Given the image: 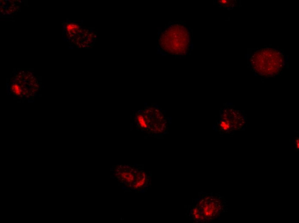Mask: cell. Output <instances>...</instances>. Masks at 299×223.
<instances>
[{"label": "cell", "instance_id": "cell-1", "mask_svg": "<svg viewBox=\"0 0 299 223\" xmlns=\"http://www.w3.org/2000/svg\"><path fill=\"white\" fill-rule=\"evenodd\" d=\"M191 36L188 28L182 24L174 23L163 29L159 35V47L164 53L176 56L189 53Z\"/></svg>", "mask_w": 299, "mask_h": 223}, {"label": "cell", "instance_id": "cell-2", "mask_svg": "<svg viewBox=\"0 0 299 223\" xmlns=\"http://www.w3.org/2000/svg\"><path fill=\"white\" fill-rule=\"evenodd\" d=\"M283 53L267 47L255 52L250 58V62L255 72L260 76H273L279 74L284 65Z\"/></svg>", "mask_w": 299, "mask_h": 223}, {"label": "cell", "instance_id": "cell-3", "mask_svg": "<svg viewBox=\"0 0 299 223\" xmlns=\"http://www.w3.org/2000/svg\"><path fill=\"white\" fill-rule=\"evenodd\" d=\"M224 207L225 203L221 197L204 195L192 208L190 215L196 222L210 221L219 217L224 212Z\"/></svg>", "mask_w": 299, "mask_h": 223}, {"label": "cell", "instance_id": "cell-4", "mask_svg": "<svg viewBox=\"0 0 299 223\" xmlns=\"http://www.w3.org/2000/svg\"><path fill=\"white\" fill-rule=\"evenodd\" d=\"M222 119L230 122L233 130L242 129L245 124L244 117L239 111L233 109L224 110L222 115Z\"/></svg>", "mask_w": 299, "mask_h": 223}, {"label": "cell", "instance_id": "cell-5", "mask_svg": "<svg viewBox=\"0 0 299 223\" xmlns=\"http://www.w3.org/2000/svg\"><path fill=\"white\" fill-rule=\"evenodd\" d=\"M137 171L133 169L124 170H120L118 172V178L119 179L123 181V183L128 185H133Z\"/></svg>", "mask_w": 299, "mask_h": 223}, {"label": "cell", "instance_id": "cell-6", "mask_svg": "<svg viewBox=\"0 0 299 223\" xmlns=\"http://www.w3.org/2000/svg\"><path fill=\"white\" fill-rule=\"evenodd\" d=\"M148 178L145 172L142 170L137 171L135 181L132 187L135 189H141L147 185Z\"/></svg>", "mask_w": 299, "mask_h": 223}, {"label": "cell", "instance_id": "cell-7", "mask_svg": "<svg viewBox=\"0 0 299 223\" xmlns=\"http://www.w3.org/2000/svg\"><path fill=\"white\" fill-rule=\"evenodd\" d=\"M219 129L223 132H230L233 130V127L229 122L222 119L219 124Z\"/></svg>", "mask_w": 299, "mask_h": 223}, {"label": "cell", "instance_id": "cell-8", "mask_svg": "<svg viewBox=\"0 0 299 223\" xmlns=\"http://www.w3.org/2000/svg\"><path fill=\"white\" fill-rule=\"evenodd\" d=\"M137 121L139 126L142 129H147L148 128V125L147 121L146 119L142 115L139 114L137 116Z\"/></svg>", "mask_w": 299, "mask_h": 223}, {"label": "cell", "instance_id": "cell-9", "mask_svg": "<svg viewBox=\"0 0 299 223\" xmlns=\"http://www.w3.org/2000/svg\"><path fill=\"white\" fill-rule=\"evenodd\" d=\"M295 146L296 149L297 150H299V139L298 137H297L295 140Z\"/></svg>", "mask_w": 299, "mask_h": 223}, {"label": "cell", "instance_id": "cell-10", "mask_svg": "<svg viewBox=\"0 0 299 223\" xmlns=\"http://www.w3.org/2000/svg\"><path fill=\"white\" fill-rule=\"evenodd\" d=\"M28 103H29V104H33V103H35V101H28Z\"/></svg>", "mask_w": 299, "mask_h": 223}, {"label": "cell", "instance_id": "cell-11", "mask_svg": "<svg viewBox=\"0 0 299 223\" xmlns=\"http://www.w3.org/2000/svg\"><path fill=\"white\" fill-rule=\"evenodd\" d=\"M34 96H38V95H37V94H35V95H34Z\"/></svg>", "mask_w": 299, "mask_h": 223}, {"label": "cell", "instance_id": "cell-12", "mask_svg": "<svg viewBox=\"0 0 299 223\" xmlns=\"http://www.w3.org/2000/svg\"><path fill=\"white\" fill-rule=\"evenodd\" d=\"M25 92H24V93H23V95H25Z\"/></svg>", "mask_w": 299, "mask_h": 223}, {"label": "cell", "instance_id": "cell-13", "mask_svg": "<svg viewBox=\"0 0 299 223\" xmlns=\"http://www.w3.org/2000/svg\"><path fill=\"white\" fill-rule=\"evenodd\" d=\"M24 89L25 90H26H26H27V89H25V88H24Z\"/></svg>", "mask_w": 299, "mask_h": 223}, {"label": "cell", "instance_id": "cell-14", "mask_svg": "<svg viewBox=\"0 0 299 223\" xmlns=\"http://www.w3.org/2000/svg\"><path fill=\"white\" fill-rule=\"evenodd\" d=\"M26 97H29V96H27H27H26Z\"/></svg>", "mask_w": 299, "mask_h": 223}, {"label": "cell", "instance_id": "cell-15", "mask_svg": "<svg viewBox=\"0 0 299 223\" xmlns=\"http://www.w3.org/2000/svg\"><path fill=\"white\" fill-rule=\"evenodd\" d=\"M21 76H19V78H21Z\"/></svg>", "mask_w": 299, "mask_h": 223}]
</instances>
